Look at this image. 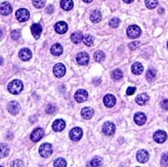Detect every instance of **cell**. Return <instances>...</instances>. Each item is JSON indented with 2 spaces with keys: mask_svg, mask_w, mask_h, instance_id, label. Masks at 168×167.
Returning <instances> with one entry per match:
<instances>
[{
  "mask_svg": "<svg viewBox=\"0 0 168 167\" xmlns=\"http://www.w3.org/2000/svg\"><path fill=\"white\" fill-rule=\"evenodd\" d=\"M23 82L19 80H14L8 84V91L14 95H17L23 90Z\"/></svg>",
  "mask_w": 168,
  "mask_h": 167,
  "instance_id": "cell-1",
  "label": "cell"
},
{
  "mask_svg": "<svg viewBox=\"0 0 168 167\" xmlns=\"http://www.w3.org/2000/svg\"><path fill=\"white\" fill-rule=\"evenodd\" d=\"M53 152V148L51 144L49 143H43L40 147V154L42 157H48L51 156Z\"/></svg>",
  "mask_w": 168,
  "mask_h": 167,
  "instance_id": "cell-2",
  "label": "cell"
},
{
  "mask_svg": "<svg viewBox=\"0 0 168 167\" xmlns=\"http://www.w3.org/2000/svg\"><path fill=\"white\" fill-rule=\"evenodd\" d=\"M141 33V30L139 29V26L137 25H131L127 29V34L131 39H137L139 38V35Z\"/></svg>",
  "mask_w": 168,
  "mask_h": 167,
  "instance_id": "cell-3",
  "label": "cell"
},
{
  "mask_svg": "<svg viewBox=\"0 0 168 167\" xmlns=\"http://www.w3.org/2000/svg\"><path fill=\"white\" fill-rule=\"evenodd\" d=\"M16 18L18 19L19 22H26L28 21V19L30 18V13L27 9L24 8H21L16 12Z\"/></svg>",
  "mask_w": 168,
  "mask_h": 167,
  "instance_id": "cell-4",
  "label": "cell"
},
{
  "mask_svg": "<svg viewBox=\"0 0 168 167\" xmlns=\"http://www.w3.org/2000/svg\"><path fill=\"white\" fill-rule=\"evenodd\" d=\"M89 97V94L86 90L84 89H79L75 92L74 95V98L78 103H82V102H85L88 99Z\"/></svg>",
  "mask_w": 168,
  "mask_h": 167,
  "instance_id": "cell-5",
  "label": "cell"
},
{
  "mask_svg": "<svg viewBox=\"0 0 168 167\" xmlns=\"http://www.w3.org/2000/svg\"><path fill=\"white\" fill-rule=\"evenodd\" d=\"M69 136L72 140L78 141V140H80L81 137H82V130H81V128H79V127L73 128V129L70 132Z\"/></svg>",
  "mask_w": 168,
  "mask_h": 167,
  "instance_id": "cell-6",
  "label": "cell"
},
{
  "mask_svg": "<svg viewBox=\"0 0 168 167\" xmlns=\"http://www.w3.org/2000/svg\"><path fill=\"white\" fill-rule=\"evenodd\" d=\"M116 132V126L113 122L110 121H106V123H104L103 125V132L107 135V136H111L113 135Z\"/></svg>",
  "mask_w": 168,
  "mask_h": 167,
  "instance_id": "cell-7",
  "label": "cell"
},
{
  "mask_svg": "<svg viewBox=\"0 0 168 167\" xmlns=\"http://www.w3.org/2000/svg\"><path fill=\"white\" fill-rule=\"evenodd\" d=\"M76 61H77V63H79V64H81V65H86V64L89 63V55H88L87 53H79L76 56Z\"/></svg>",
  "mask_w": 168,
  "mask_h": 167,
  "instance_id": "cell-8",
  "label": "cell"
},
{
  "mask_svg": "<svg viewBox=\"0 0 168 167\" xmlns=\"http://www.w3.org/2000/svg\"><path fill=\"white\" fill-rule=\"evenodd\" d=\"M44 135V131L41 128H37L32 132L31 135H30V138L33 142H38L40 141L42 137Z\"/></svg>",
  "mask_w": 168,
  "mask_h": 167,
  "instance_id": "cell-9",
  "label": "cell"
},
{
  "mask_svg": "<svg viewBox=\"0 0 168 167\" xmlns=\"http://www.w3.org/2000/svg\"><path fill=\"white\" fill-rule=\"evenodd\" d=\"M167 134L164 131H157L154 133V140L157 143H163L166 140Z\"/></svg>",
  "mask_w": 168,
  "mask_h": 167,
  "instance_id": "cell-10",
  "label": "cell"
},
{
  "mask_svg": "<svg viewBox=\"0 0 168 167\" xmlns=\"http://www.w3.org/2000/svg\"><path fill=\"white\" fill-rule=\"evenodd\" d=\"M137 160L141 163V164H144L149 161V152L146 151V150H139L137 152Z\"/></svg>",
  "mask_w": 168,
  "mask_h": 167,
  "instance_id": "cell-11",
  "label": "cell"
},
{
  "mask_svg": "<svg viewBox=\"0 0 168 167\" xmlns=\"http://www.w3.org/2000/svg\"><path fill=\"white\" fill-rule=\"evenodd\" d=\"M54 74L58 78H61L65 74V67L62 63H57L54 66Z\"/></svg>",
  "mask_w": 168,
  "mask_h": 167,
  "instance_id": "cell-12",
  "label": "cell"
},
{
  "mask_svg": "<svg viewBox=\"0 0 168 167\" xmlns=\"http://www.w3.org/2000/svg\"><path fill=\"white\" fill-rule=\"evenodd\" d=\"M7 108H8V111L11 115H17L20 111V105L18 104V102L16 101H12L10 102L8 105H7Z\"/></svg>",
  "mask_w": 168,
  "mask_h": 167,
  "instance_id": "cell-13",
  "label": "cell"
},
{
  "mask_svg": "<svg viewBox=\"0 0 168 167\" xmlns=\"http://www.w3.org/2000/svg\"><path fill=\"white\" fill-rule=\"evenodd\" d=\"M41 32H42V27H41V24H39V23L32 24V26H31V33H32L33 37L36 40L40 39Z\"/></svg>",
  "mask_w": 168,
  "mask_h": 167,
  "instance_id": "cell-14",
  "label": "cell"
},
{
  "mask_svg": "<svg viewBox=\"0 0 168 167\" xmlns=\"http://www.w3.org/2000/svg\"><path fill=\"white\" fill-rule=\"evenodd\" d=\"M55 30L59 34H64V33H65L67 31L68 26H67V24L64 23V22H59V23H56Z\"/></svg>",
  "mask_w": 168,
  "mask_h": 167,
  "instance_id": "cell-15",
  "label": "cell"
},
{
  "mask_svg": "<svg viewBox=\"0 0 168 167\" xmlns=\"http://www.w3.org/2000/svg\"><path fill=\"white\" fill-rule=\"evenodd\" d=\"M116 98L111 95V94H107L106 96H105L104 98V104L106 107H113L116 105Z\"/></svg>",
  "mask_w": 168,
  "mask_h": 167,
  "instance_id": "cell-16",
  "label": "cell"
},
{
  "mask_svg": "<svg viewBox=\"0 0 168 167\" xmlns=\"http://www.w3.org/2000/svg\"><path fill=\"white\" fill-rule=\"evenodd\" d=\"M32 57V54L30 52V50L28 48H23L20 52H19V57L21 58L23 61H28Z\"/></svg>",
  "mask_w": 168,
  "mask_h": 167,
  "instance_id": "cell-17",
  "label": "cell"
},
{
  "mask_svg": "<svg viewBox=\"0 0 168 167\" xmlns=\"http://www.w3.org/2000/svg\"><path fill=\"white\" fill-rule=\"evenodd\" d=\"M0 12L2 15H8L12 13V6L9 3L7 2H4L1 4V7H0Z\"/></svg>",
  "mask_w": 168,
  "mask_h": 167,
  "instance_id": "cell-18",
  "label": "cell"
},
{
  "mask_svg": "<svg viewBox=\"0 0 168 167\" xmlns=\"http://www.w3.org/2000/svg\"><path fill=\"white\" fill-rule=\"evenodd\" d=\"M53 130L55 132H61L63 131L64 128H65V122L64 121V120H61V119H58V120H56L53 123Z\"/></svg>",
  "mask_w": 168,
  "mask_h": 167,
  "instance_id": "cell-19",
  "label": "cell"
},
{
  "mask_svg": "<svg viewBox=\"0 0 168 167\" xmlns=\"http://www.w3.org/2000/svg\"><path fill=\"white\" fill-rule=\"evenodd\" d=\"M147 121V117L143 113H137L134 115V121L138 124V125H143L145 124Z\"/></svg>",
  "mask_w": 168,
  "mask_h": 167,
  "instance_id": "cell-20",
  "label": "cell"
},
{
  "mask_svg": "<svg viewBox=\"0 0 168 167\" xmlns=\"http://www.w3.org/2000/svg\"><path fill=\"white\" fill-rule=\"evenodd\" d=\"M93 115H94V111L90 107H84L81 110V116L86 120L90 119L93 116Z\"/></svg>",
  "mask_w": 168,
  "mask_h": 167,
  "instance_id": "cell-21",
  "label": "cell"
},
{
  "mask_svg": "<svg viewBox=\"0 0 168 167\" xmlns=\"http://www.w3.org/2000/svg\"><path fill=\"white\" fill-rule=\"evenodd\" d=\"M149 96L147 94L141 93V94H139V96L136 98V102L139 105H144L149 101Z\"/></svg>",
  "mask_w": 168,
  "mask_h": 167,
  "instance_id": "cell-22",
  "label": "cell"
},
{
  "mask_svg": "<svg viewBox=\"0 0 168 167\" xmlns=\"http://www.w3.org/2000/svg\"><path fill=\"white\" fill-rule=\"evenodd\" d=\"M51 54L54 55V56H56V57H58V56H60L62 53H63V46H61L60 44H54L52 46H51Z\"/></svg>",
  "mask_w": 168,
  "mask_h": 167,
  "instance_id": "cell-23",
  "label": "cell"
},
{
  "mask_svg": "<svg viewBox=\"0 0 168 167\" xmlns=\"http://www.w3.org/2000/svg\"><path fill=\"white\" fill-rule=\"evenodd\" d=\"M143 65L141 64V63H135L133 64V66H132V72H133V73H134L135 75H139L142 73V72H143Z\"/></svg>",
  "mask_w": 168,
  "mask_h": 167,
  "instance_id": "cell-24",
  "label": "cell"
},
{
  "mask_svg": "<svg viewBox=\"0 0 168 167\" xmlns=\"http://www.w3.org/2000/svg\"><path fill=\"white\" fill-rule=\"evenodd\" d=\"M101 13L99 10H94L90 14V21L94 23H97L100 22L101 20Z\"/></svg>",
  "mask_w": 168,
  "mask_h": 167,
  "instance_id": "cell-25",
  "label": "cell"
},
{
  "mask_svg": "<svg viewBox=\"0 0 168 167\" xmlns=\"http://www.w3.org/2000/svg\"><path fill=\"white\" fill-rule=\"evenodd\" d=\"M61 7L64 11H70L73 7V3L72 0H61Z\"/></svg>",
  "mask_w": 168,
  "mask_h": 167,
  "instance_id": "cell-26",
  "label": "cell"
},
{
  "mask_svg": "<svg viewBox=\"0 0 168 167\" xmlns=\"http://www.w3.org/2000/svg\"><path fill=\"white\" fill-rule=\"evenodd\" d=\"M71 40L73 42V43H75V44H78V43H80L82 40H83V36L81 34V32L80 31H76V32H73L72 36H71Z\"/></svg>",
  "mask_w": 168,
  "mask_h": 167,
  "instance_id": "cell-27",
  "label": "cell"
},
{
  "mask_svg": "<svg viewBox=\"0 0 168 167\" xmlns=\"http://www.w3.org/2000/svg\"><path fill=\"white\" fill-rule=\"evenodd\" d=\"M156 76H157L156 71L154 69H149L148 71V73H147V80L149 81V82H152L156 79Z\"/></svg>",
  "mask_w": 168,
  "mask_h": 167,
  "instance_id": "cell-28",
  "label": "cell"
},
{
  "mask_svg": "<svg viewBox=\"0 0 168 167\" xmlns=\"http://www.w3.org/2000/svg\"><path fill=\"white\" fill-rule=\"evenodd\" d=\"M111 77H112V79H113V80H115V81L120 80V79H122V73L120 71V70L116 69V70H115V71H113V72H112V73H111Z\"/></svg>",
  "mask_w": 168,
  "mask_h": 167,
  "instance_id": "cell-29",
  "label": "cell"
},
{
  "mask_svg": "<svg viewBox=\"0 0 168 167\" xmlns=\"http://www.w3.org/2000/svg\"><path fill=\"white\" fill-rule=\"evenodd\" d=\"M145 4L149 9H154L158 5V0H146Z\"/></svg>",
  "mask_w": 168,
  "mask_h": 167,
  "instance_id": "cell-30",
  "label": "cell"
},
{
  "mask_svg": "<svg viewBox=\"0 0 168 167\" xmlns=\"http://www.w3.org/2000/svg\"><path fill=\"white\" fill-rule=\"evenodd\" d=\"M83 43L86 45V46H92L93 45V41H94V39H93L92 36H90V35H85V36H83Z\"/></svg>",
  "mask_w": 168,
  "mask_h": 167,
  "instance_id": "cell-31",
  "label": "cell"
},
{
  "mask_svg": "<svg viewBox=\"0 0 168 167\" xmlns=\"http://www.w3.org/2000/svg\"><path fill=\"white\" fill-rule=\"evenodd\" d=\"M94 58L98 63H100L105 59V54L102 51H97L94 53Z\"/></svg>",
  "mask_w": 168,
  "mask_h": 167,
  "instance_id": "cell-32",
  "label": "cell"
},
{
  "mask_svg": "<svg viewBox=\"0 0 168 167\" xmlns=\"http://www.w3.org/2000/svg\"><path fill=\"white\" fill-rule=\"evenodd\" d=\"M54 166L55 167H65L66 166V161L63 158H57L54 162Z\"/></svg>",
  "mask_w": 168,
  "mask_h": 167,
  "instance_id": "cell-33",
  "label": "cell"
},
{
  "mask_svg": "<svg viewBox=\"0 0 168 167\" xmlns=\"http://www.w3.org/2000/svg\"><path fill=\"white\" fill-rule=\"evenodd\" d=\"M89 165L90 166H101L102 165V159L100 157H95L91 160Z\"/></svg>",
  "mask_w": 168,
  "mask_h": 167,
  "instance_id": "cell-34",
  "label": "cell"
},
{
  "mask_svg": "<svg viewBox=\"0 0 168 167\" xmlns=\"http://www.w3.org/2000/svg\"><path fill=\"white\" fill-rule=\"evenodd\" d=\"M9 154V148L6 144H1V157H6Z\"/></svg>",
  "mask_w": 168,
  "mask_h": 167,
  "instance_id": "cell-35",
  "label": "cell"
},
{
  "mask_svg": "<svg viewBox=\"0 0 168 167\" xmlns=\"http://www.w3.org/2000/svg\"><path fill=\"white\" fill-rule=\"evenodd\" d=\"M32 3L36 8H42L46 4V0H32Z\"/></svg>",
  "mask_w": 168,
  "mask_h": 167,
  "instance_id": "cell-36",
  "label": "cell"
},
{
  "mask_svg": "<svg viewBox=\"0 0 168 167\" xmlns=\"http://www.w3.org/2000/svg\"><path fill=\"white\" fill-rule=\"evenodd\" d=\"M119 24H120V20L118 18H113L109 22V25L112 28H117L119 26Z\"/></svg>",
  "mask_w": 168,
  "mask_h": 167,
  "instance_id": "cell-37",
  "label": "cell"
},
{
  "mask_svg": "<svg viewBox=\"0 0 168 167\" xmlns=\"http://www.w3.org/2000/svg\"><path fill=\"white\" fill-rule=\"evenodd\" d=\"M56 110H57V107L52 104H49L46 105V112L48 114V115H52L54 114L55 112H56Z\"/></svg>",
  "mask_w": 168,
  "mask_h": 167,
  "instance_id": "cell-38",
  "label": "cell"
},
{
  "mask_svg": "<svg viewBox=\"0 0 168 167\" xmlns=\"http://www.w3.org/2000/svg\"><path fill=\"white\" fill-rule=\"evenodd\" d=\"M161 165L168 166V154H164L161 158Z\"/></svg>",
  "mask_w": 168,
  "mask_h": 167,
  "instance_id": "cell-39",
  "label": "cell"
},
{
  "mask_svg": "<svg viewBox=\"0 0 168 167\" xmlns=\"http://www.w3.org/2000/svg\"><path fill=\"white\" fill-rule=\"evenodd\" d=\"M11 36H12V39H13V40H17L20 39L21 33H20V31H18V30H13L11 33Z\"/></svg>",
  "mask_w": 168,
  "mask_h": 167,
  "instance_id": "cell-40",
  "label": "cell"
},
{
  "mask_svg": "<svg viewBox=\"0 0 168 167\" xmlns=\"http://www.w3.org/2000/svg\"><path fill=\"white\" fill-rule=\"evenodd\" d=\"M161 107L164 110H168V99H164L161 102Z\"/></svg>",
  "mask_w": 168,
  "mask_h": 167,
  "instance_id": "cell-41",
  "label": "cell"
},
{
  "mask_svg": "<svg viewBox=\"0 0 168 167\" xmlns=\"http://www.w3.org/2000/svg\"><path fill=\"white\" fill-rule=\"evenodd\" d=\"M135 90H136V88H134V87H129L127 89V90H126V94L129 95V96H131V95H133V94L135 92Z\"/></svg>",
  "mask_w": 168,
  "mask_h": 167,
  "instance_id": "cell-42",
  "label": "cell"
},
{
  "mask_svg": "<svg viewBox=\"0 0 168 167\" xmlns=\"http://www.w3.org/2000/svg\"><path fill=\"white\" fill-rule=\"evenodd\" d=\"M139 46V42H138V41H135V42H133V44H130L129 45V47L130 48H133V49H134V48H136L137 46Z\"/></svg>",
  "mask_w": 168,
  "mask_h": 167,
  "instance_id": "cell-43",
  "label": "cell"
},
{
  "mask_svg": "<svg viewBox=\"0 0 168 167\" xmlns=\"http://www.w3.org/2000/svg\"><path fill=\"white\" fill-rule=\"evenodd\" d=\"M52 10H53V6H49L48 7H47V9L46 10V13H50L52 12Z\"/></svg>",
  "mask_w": 168,
  "mask_h": 167,
  "instance_id": "cell-44",
  "label": "cell"
},
{
  "mask_svg": "<svg viewBox=\"0 0 168 167\" xmlns=\"http://www.w3.org/2000/svg\"><path fill=\"white\" fill-rule=\"evenodd\" d=\"M123 1H124L125 3H127V4H130V3H132L133 0H123Z\"/></svg>",
  "mask_w": 168,
  "mask_h": 167,
  "instance_id": "cell-45",
  "label": "cell"
},
{
  "mask_svg": "<svg viewBox=\"0 0 168 167\" xmlns=\"http://www.w3.org/2000/svg\"><path fill=\"white\" fill-rule=\"evenodd\" d=\"M83 2H85V3H90V2H92V0H82Z\"/></svg>",
  "mask_w": 168,
  "mask_h": 167,
  "instance_id": "cell-46",
  "label": "cell"
},
{
  "mask_svg": "<svg viewBox=\"0 0 168 167\" xmlns=\"http://www.w3.org/2000/svg\"><path fill=\"white\" fill-rule=\"evenodd\" d=\"M167 47H168V42H167Z\"/></svg>",
  "mask_w": 168,
  "mask_h": 167,
  "instance_id": "cell-47",
  "label": "cell"
}]
</instances>
